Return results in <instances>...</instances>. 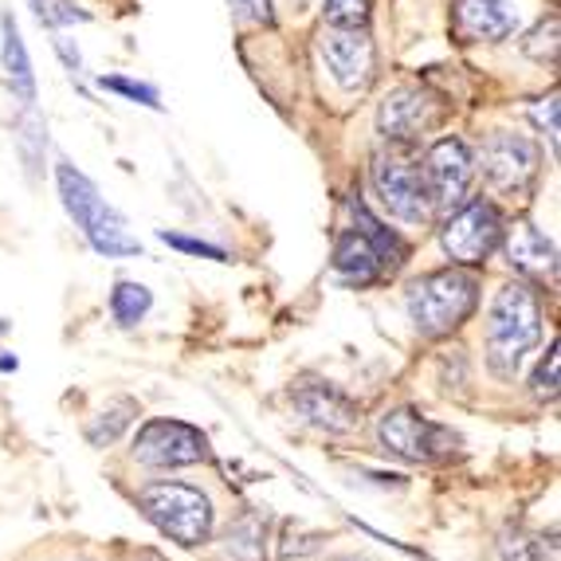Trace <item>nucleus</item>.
Returning <instances> with one entry per match:
<instances>
[{
    "label": "nucleus",
    "instance_id": "nucleus-1",
    "mask_svg": "<svg viewBox=\"0 0 561 561\" xmlns=\"http://www.w3.org/2000/svg\"><path fill=\"white\" fill-rule=\"evenodd\" d=\"M542 342V302L530 283H506L486 314V362L499 377H515Z\"/></svg>",
    "mask_w": 561,
    "mask_h": 561
},
{
    "label": "nucleus",
    "instance_id": "nucleus-2",
    "mask_svg": "<svg viewBox=\"0 0 561 561\" xmlns=\"http://www.w3.org/2000/svg\"><path fill=\"white\" fill-rule=\"evenodd\" d=\"M56 185H59V197H64L67 216L83 228L87 243H91L94 252L106 255V260L141 252V243L126 228V216L114 205H106L103 193L94 188V181L87 173H79L71 161H59L56 165Z\"/></svg>",
    "mask_w": 561,
    "mask_h": 561
},
{
    "label": "nucleus",
    "instance_id": "nucleus-3",
    "mask_svg": "<svg viewBox=\"0 0 561 561\" xmlns=\"http://www.w3.org/2000/svg\"><path fill=\"white\" fill-rule=\"evenodd\" d=\"M350 208H354L357 228L337 236L334 272L346 283H354V287H374V283L389 279L401 267L404 255H409V243L393 228H385L362 201H354Z\"/></svg>",
    "mask_w": 561,
    "mask_h": 561
},
{
    "label": "nucleus",
    "instance_id": "nucleus-4",
    "mask_svg": "<svg viewBox=\"0 0 561 561\" xmlns=\"http://www.w3.org/2000/svg\"><path fill=\"white\" fill-rule=\"evenodd\" d=\"M409 319L421 337H448L476 314L479 307V279L463 267L428 272L409 287Z\"/></svg>",
    "mask_w": 561,
    "mask_h": 561
},
{
    "label": "nucleus",
    "instance_id": "nucleus-5",
    "mask_svg": "<svg viewBox=\"0 0 561 561\" xmlns=\"http://www.w3.org/2000/svg\"><path fill=\"white\" fill-rule=\"evenodd\" d=\"M141 515L150 518L165 538H173L178 546H201L208 542V534H213V503H208L205 491L188 483H150L141 486Z\"/></svg>",
    "mask_w": 561,
    "mask_h": 561
},
{
    "label": "nucleus",
    "instance_id": "nucleus-6",
    "mask_svg": "<svg viewBox=\"0 0 561 561\" xmlns=\"http://www.w3.org/2000/svg\"><path fill=\"white\" fill-rule=\"evenodd\" d=\"M374 188L389 216L404 225H424L432 213L428 185H424V169L404 150H389L374 158Z\"/></svg>",
    "mask_w": 561,
    "mask_h": 561
},
{
    "label": "nucleus",
    "instance_id": "nucleus-7",
    "mask_svg": "<svg viewBox=\"0 0 561 561\" xmlns=\"http://www.w3.org/2000/svg\"><path fill=\"white\" fill-rule=\"evenodd\" d=\"M440 243L459 267H479L503 243V216L491 201H468L444 220Z\"/></svg>",
    "mask_w": 561,
    "mask_h": 561
},
{
    "label": "nucleus",
    "instance_id": "nucleus-8",
    "mask_svg": "<svg viewBox=\"0 0 561 561\" xmlns=\"http://www.w3.org/2000/svg\"><path fill=\"white\" fill-rule=\"evenodd\" d=\"M377 436L393 456L409 459V463H436V459H448L456 451V436L444 424L428 421L412 409H393L385 412L381 424H377Z\"/></svg>",
    "mask_w": 561,
    "mask_h": 561
},
{
    "label": "nucleus",
    "instance_id": "nucleus-9",
    "mask_svg": "<svg viewBox=\"0 0 561 561\" xmlns=\"http://www.w3.org/2000/svg\"><path fill=\"white\" fill-rule=\"evenodd\" d=\"M134 459L146 468H193L208 459V436L185 421H146L134 440Z\"/></svg>",
    "mask_w": 561,
    "mask_h": 561
},
{
    "label": "nucleus",
    "instance_id": "nucleus-10",
    "mask_svg": "<svg viewBox=\"0 0 561 561\" xmlns=\"http://www.w3.org/2000/svg\"><path fill=\"white\" fill-rule=\"evenodd\" d=\"M538 165H542V153L523 134H495L483 150V173L499 193L523 197L538 178Z\"/></svg>",
    "mask_w": 561,
    "mask_h": 561
},
{
    "label": "nucleus",
    "instance_id": "nucleus-11",
    "mask_svg": "<svg viewBox=\"0 0 561 561\" xmlns=\"http://www.w3.org/2000/svg\"><path fill=\"white\" fill-rule=\"evenodd\" d=\"M476 181V158L459 138H444L428 150L424 161V185H428L432 205H463Z\"/></svg>",
    "mask_w": 561,
    "mask_h": 561
},
{
    "label": "nucleus",
    "instance_id": "nucleus-12",
    "mask_svg": "<svg viewBox=\"0 0 561 561\" xmlns=\"http://www.w3.org/2000/svg\"><path fill=\"white\" fill-rule=\"evenodd\" d=\"M319 56L342 91H362L374 79V44L362 28H330L319 39Z\"/></svg>",
    "mask_w": 561,
    "mask_h": 561
},
{
    "label": "nucleus",
    "instance_id": "nucleus-13",
    "mask_svg": "<svg viewBox=\"0 0 561 561\" xmlns=\"http://www.w3.org/2000/svg\"><path fill=\"white\" fill-rule=\"evenodd\" d=\"M377 122H381L385 138L397 141V146H404V141L421 138L432 122H436V103H432L424 91H416V87H401V91H393L381 103Z\"/></svg>",
    "mask_w": 561,
    "mask_h": 561
},
{
    "label": "nucleus",
    "instance_id": "nucleus-14",
    "mask_svg": "<svg viewBox=\"0 0 561 561\" xmlns=\"http://www.w3.org/2000/svg\"><path fill=\"white\" fill-rule=\"evenodd\" d=\"M295 409L302 412V421L322 432L357 428V409L350 404L346 393H337L334 385H302L299 393H295Z\"/></svg>",
    "mask_w": 561,
    "mask_h": 561
},
{
    "label": "nucleus",
    "instance_id": "nucleus-15",
    "mask_svg": "<svg viewBox=\"0 0 561 561\" xmlns=\"http://www.w3.org/2000/svg\"><path fill=\"white\" fill-rule=\"evenodd\" d=\"M451 24L463 39H506L515 32V12L506 0H456Z\"/></svg>",
    "mask_w": 561,
    "mask_h": 561
},
{
    "label": "nucleus",
    "instance_id": "nucleus-16",
    "mask_svg": "<svg viewBox=\"0 0 561 561\" xmlns=\"http://www.w3.org/2000/svg\"><path fill=\"white\" fill-rule=\"evenodd\" d=\"M0 59H4V76H9V87L16 94L20 103L32 106L36 103V71H32V59H28V47L20 39V28L12 16H0Z\"/></svg>",
    "mask_w": 561,
    "mask_h": 561
},
{
    "label": "nucleus",
    "instance_id": "nucleus-17",
    "mask_svg": "<svg viewBox=\"0 0 561 561\" xmlns=\"http://www.w3.org/2000/svg\"><path fill=\"white\" fill-rule=\"evenodd\" d=\"M506 260L523 275H553L558 272V252L534 225H515L506 240Z\"/></svg>",
    "mask_w": 561,
    "mask_h": 561
},
{
    "label": "nucleus",
    "instance_id": "nucleus-18",
    "mask_svg": "<svg viewBox=\"0 0 561 561\" xmlns=\"http://www.w3.org/2000/svg\"><path fill=\"white\" fill-rule=\"evenodd\" d=\"M150 307H153V295H150V287H141V283L122 279L111 295V314L118 327H138V322L150 314Z\"/></svg>",
    "mask_w": 561,
    "mask_h": 561
},
{
    "label": "nucleus",
    "instance_id": "nucleus-19",
    "mask_svg": "<svg viewBox=\"0 0 561 561\" xmlns=\"http://www.w3.org/2000/svg\"><path fill=\"white\" fill-rule=\"evenodd\" d=\"M134 412H138L134 409V401H122L114 412H103V421H94L91 428H87V440L99 444V448H103V444H114L118 440V432L134 421Z\"/></svg>",
    "mask_w": 561,
    "mask_h": 561
},
{
    "label": "nucleus",
    "instance_id": "nucleus-20",
    "mask_svg": "<svg viewBox=\"0 0 561 561\" xmlns=\"http://www.w3.org/2000/svg\"><path fill=\"white\" fill-rule=\"evenodd\" d=\"M369 4H374V0H327L322 12H327L330 28H365Z\"/></svg>",
    "mask_w": 561,
    "mask_h": 561
},
{
    "label": "nucleus",
    "instance_id": "nucleus-21",
    "mask_svg": "<svg viewBox=\"0 0 561 561\" xmlns=\"http://www.w3.org/2000/svg\"><path fill=\"white\" fill-rule=\"evenodd\" d=\"M99 87H103V91L122 94V99H130V103H141V106H153V111H161L158 91H153V87H146V83H134V79H122V76H103V79H99Z\"/></svg>",
    "mask_w": 561,
    "mask_h": 561
},
{
    "label": "nucleus",
    "instance_id": "nucleus-22",
    "mask_svg": "<svg viewBox=\"0 0 561 561\" xmlns=\"http://www.w3.org/2000/svg\"><path fill=\"white\" fill-rule=\"evenodd\" d=\"M161 240L169 248H178V252H188V255H205V260H216V263H228L232 255L225 248H216V243H205V240H188V236H178V232H161Z\"/></svg>",
    "mask_w": 561,
    "mask_h": 561
},
{
    "label": "nucleus",
    "instance_id": "nucleus-23",
    "mask_svg": "<svg viewBox=\"0 0 561 561\" xmlns=\"http://www.w3.org/2000/svg\"><path fill=\"white\" fill-rule=\"evenodd\" d=\"M558 342L550 346V354H546V362L538 365V374H534V393L538 397H558Z\"/></svg>",
    "mask_w": 561,
    "mask_h": 561
},
{
    "label": "nucleus",
    "instance_id": "nucleus-24",
    "mask_svg": "<svg viewBox=\"0 0 561 561\" xmlns=\"http://www.w3.org/2000/svg\"><path fill=\"white\" fill-rule=\"evenodd\" d=\"M232 9L240 20H252V24H275L272 0H232Z\"/></svg>",
    "mask_w": 561,
    "mask_h": 561
},
{
    "label": "nucleus",
    "instance_id": "nucleus-25",
    "mask_svg": "<svg viewBox=\"0 0 561 561\" xmlns=\"http://www.w3.org/2000/svg\"><path fill=\"white\" fill-rule=\"evenodd\" d=\"M534 122L542 126L546 134H550V141L558 146V94H550V99H542V103L534 106Z\"/></svg>",
    "mask_w": 561,
    "mask_h": 561
},
{
    "label": "nucleus",
    "instance_id": "nucleus-26",
    "mask_svg": "<svg viewBox=\"0 0 561 561\" xmlns=\"http://www.w3.org/2000/svg\"><path fill=\"white\" fill-rule=\"evenodd\" d=\"M59 56L67 59V67H71V71H79V67H83V59H79V51H71V47H67L64 39H59Z\"/></svg>",
    "mask_w": 561,
    "mask_h": 561
},
{
    "label": "nucleus",
    "instance_id": "nucleus-27",
    "mask_svg": "<svg viewBox=\"0 0 561 561\" xmlns=\"http://www.w3.org/2000/svg\"><path fill=\"white\" fill-rule=\"evenodd\" d=\"M337 561H365V558H337Z\"/></svg>",
    "mask_w": 561,
    "mask_h": 561
},
{
    "label": "nucleus",
    "instance_id": "nucleus-28",
    "mask_svg": "<svg viewBox=\"0 0 561 561\" xmlns=\"http://www.w3.org/2000/svg\"><path fill=\"white\" fill-rule=\"evenodd\" d=\"M0 334H4V322H0Z\"/></svg>",
    "mask_w": 561,
    "mask_h": 561
}]
</instances>
